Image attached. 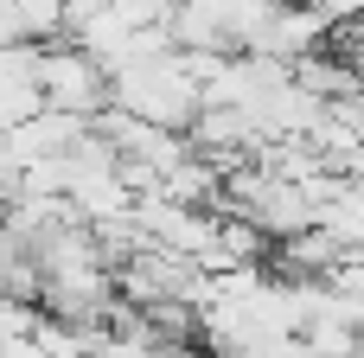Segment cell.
Instances as JSON below:
<instances>
[{"label": "cell", "instance_id": "1", "mask_svg": "<svg viewBox=\"0 0 364 358\" xmlns=\"http://www.w3.org/2000/svg\"><path fill=\"white\" fill-rule=\"evenodd\" d=\"M205 70L211 58L205 51H154V58H128L109 70V109L134 115V122H154V128H192V115L205 109Z\"/></svg>", "mask_w": 364, "mask_h": 358}, {"label": "cell", "instance_id": "2", "mask_svg": "<svg viewBox=\"0 0 364 358\" xmlns=\"http://www.w3.org/2000/svg\"><path fill=\"white\" fill-rule=\"evenodd\" d=\"M38 102L58 109V115H77V122H96L109 109V70L70 45V38H51L38 45Z\"/></svg>", "mask_w": 364, "mask_h": 358}, {"label": "cell", "instance_id": "3", "mask_svg": "<svg viewBox=\"0 0 364 358\" xmlns=\"http://www.w3.org/2000/svg\"><path fill=\"white\" fill-rule=\"evenodd\" d=\"M38 102V45H6L0 51V135L19 128Z\"/></svg>", "mask_w": 364, "mask_h": 358}, {"label": "cell", "instance_id": "4", "mask_svg": "<svg viewBox=\"0 0 364 358\" xmlns=\"http://www.w3.org/2000/svg\"><path fill=\"white\" fill-rule=\"evenodd\" d=\"M307 6H314L333 32H352V26L364 19V0H307Z\"/></svg>", "mask_w": 364, "mask_h": 358}, {"label": "cell", "instance_id": "5", "mask_svg": "<svg viewBox=\"0 0 364 358\" xmlns=\"http://www.w3.org/2000/svg\"><path fill=\"white\" fill-rule=\"evenodd\" d=\"M6 45H32L26 38V19H19V0H0V51Z\"/></svg>", "mask_w": 364, "mask_h": 358}, {"label": "cell", "instance_id": "6", "mask_svg": "<svg viewBox=\"0 0 364 358\" xmlns=\"http://www.w3.org/2000/svg\"><path fill=\"white\" fill-rule=\"evenodd\" d=\"M358 346H364V301H358Z\"/></svg>", "mask_w": 364, "mask_h": 358}, {"label": "cell", "instance_id": "7", "mask_svg": "<svg viewBox=\"0 0 364 358\" xmlns=\"http://www.w3.org/2000/svg\"><path fill=\"white\" fill-rule=\"evenodd\" d=\"M166 6H173V0H166Z\"/></svg>", "mask_w": 364, "mask_h": 358}]
</instances>
